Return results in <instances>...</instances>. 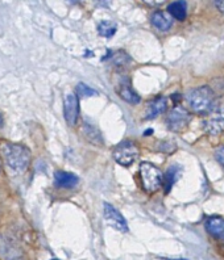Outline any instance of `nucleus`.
Segmentation results:
<instances>
[{
	"label": "nucleus",
	"mask_w": 224,
	"mask_h": 260,
	"mask_svg": "<svg viewBox=\"0 0 224 260\" xmlns=\"http://www.w3.org/2000/svg\"><path fill=\"white\" fill-rule=\"evenodd\" d=\"M179 176H181V168H179L178 166H172V167L167 170L165 176H163V179H165V192H166V193L172 189V187H173L174 183L178 180Z\"/></svg>",
	"instance_id": "2eb2a0df"
},
{
	"label": "nucleus",
	"mask_w": 224,
	"mask_h": 260,
	"mask_svg": "<svg viewBox=\"0 0 224 260\" xmlns=\"http://www.w3.org/2000/svg\"><path fill=\"white\" fill-rule=\"evenodd\" d=\"M138 172H140L141 185H143V188H144L145 192H148V193L156 192L161 187V184H162V172L156 166L152 165V163H141L140 168H138Z\"/></svg>",
	"instance_id": "20e7f679"
},
{
	"label": "nucleus",
	"mask_w": 224,
	"mask_h": 260,
	"mask_svg": "<svg viewBox=\"0 0 224 260\" xmlns=\"http://www.w3.org/2000/svg\"><path fill=\"white\" fill-rule=\"evenodd\" d=\"M51 260H58V259H51Z\"/></svg>",
	"instance_id": "c85d7f7f"
},
{
	"label": "nucleus",
	"mask_w": 224,
	"mask_h": 260,
	"mask_svg": "<svg viewBox=\"0 0 224 260\" xmlns=\"http://www.w3.org/2000/svg\"><path fill=\"white\" fill-rule=\"evenodd\" d=\"M152 132H153V130H147V132H145V136H148V134H152Z\"/></svg>",
	"instance_id": "393cba45"
},
{
	"label": "nucleus",
	"mask_w": 224,
	"mask_h": 260,
	"mask_svg": "<svg viewBox=\"0 0 224 260\" xmlns=\"http://www.w3.org/2000/svg\"><path fill=\"white\" fill-rule=\"evenodd\" d=\"M77 95L79 98H90V96L98 95L95 89H93L91 87L86 86L85 83H79L77 86Z\"/></svg>",
	"instance_id": "a211bd4d"
},
{
	"label": "nucleus",
	"mask_w": 224,
	"mask_h": 260,
	"mask_svg": "<svg viewBox=\"0 0 224 260\" xmlns=\"http://www.w3.org/2000/svg\"><path fill=\"white\" fill-rule=\"evenodd\" d=\"M104 218H106V221L112 226V228L119 230V232H128V225L125 222L124 217H123L122 214H120V212H118L111 204L104 203Z\"/></svg>",
	"instance_id": "0eeeda50"
},
{
	"label": "nucleus",
	"mask_w": 224,
	"mask_h": 260,
	"mask_svg": "<svg viewBox=\"0 0 224 260\" xmlns=\"http://www.w3.org/2000/svg\"><path fill=\"white\" fill-rule=\"evenodd\" d=\"M165 109H166V99L165 98L154 99L153 102H151L149 104H148V108L147 111H145V118H148V120L156 118L158 114L165 112Z\"/></svg>",
	"instance_id": "f8f14e48"
},
{
	"label": "nucleus",
	"mask_w": 224,
	"mask_h": 260,
	"mask_svg": "<svg viewBox=\"0 0 224 260\" xmlns=\"http://www.w3.org/2000/svg\"><path fill=\"white\" fill-rule=\"evenodd\" d=\"M167 12L172 15L173 19L177 20H185L187 15V6H186L185 0H177L174 3L167 7Z\"/></svg>",
	"instance_id": "4468645a"
},
{
	"label": "nucleus",
	"mask_w": 224,
	"mask_h": 260,
	"mask_svg": "<svg viewBox=\"0 0 224 260\" xmlns=\"http://www.w3.org/2000/svg\"><path fill=\"white\" fill-rule=\"evenodd\" d=\"M78 2H79V0H69V3H71V4H75V3H78Z\"/></svg>",
	"instance_id": "b1692460"
},
{
	"label": "nucleus",
	"mask_w": 224,
	"mask_h": 260,
	"mask_svg": "<svg viewBox=\"0 0 224 260\" xmlns=\"http://www.w3.org/2000/svg\"><path fill=\"white\" fill-rule=\"evenodd\" d=\"M203 127L211 136H219L224 132V96L214 100L207 111V118L203 121Z\"/></svg>",
	"instance_id": "f03ea898"
},
{
	"label": "nucleus",
	"mask_w": 224,
	"mask_h": 260,
	"mask_svg": "<svg viewBox=\"0 0 224 260\" xmlns=\"http://www.w3.org/2000/svg\"><path fill=\"white\" fill-rule=\"evenodd\" d=\"M206 229L215 238L224 239V219L221 217H210L206 221Z\"/></svg>",
	"instance_id": "1a4fd4ad"
},
{
	"label": "nucleus",
	"mask_w": 224,
	"mask_h": 260,
	"mask_svg": "<svg viewBox=\"0 0 224 260\" xmlns=\"http://www.w3.org/2000/svg\"><path fill=\"white\" fill-rule=\"evenodd\" d=\"M137 156L138 149L131 141H124V142L119 143L115 150H114V159L119 165L124 166V167L131 166Z\"/></svg>",
	"instance_id": "39448f33"
},
{
	"label": "nucleus",
	"mask_w": 224,
	"mask_h": 260,
	"mask_svg": "<svg viewBox=\"0 0 224 260\" xmlns=\"http://www.w3.org/2000/svg\"><path fill=\"white\" fill-rule=\"evenodd\" d=\"M83 129H85V137H86L89 141H91L93 143L100 142V141H102L100 140V134L98 133V130H96L94 126L85 124Z\"/></svg>",
	"instance_id": "f3484780"
},
{
	"label": "nucleus",
	"mask_w": 224,
	"mask_h": 260,
	"mask_svg": "<svg viewBox=\"0 0 224 260\" xmlns=\"http://www.w3.org/2000/svg\"><path fill=\"white\" fill-rule=\"evenodd\" d=\"M0 154L4 162L13 171H25L31 162V151L20 143L2 142L0 143Z\"/></svg>",
	"instance_id": "f257e3e1"
},
{
	"label": "nucleus",
	"mask_w": 224,
	"mask_h": 260,
	"mask_svg": "<svg viewBox=\"0 0 224 260\" xmlns=\"http://www.w3.org/2000/svg\"><path fill=\"white\" fill-rule=\"evenodd\" d=\"M186 100L189 103L190 108L197 113H207L210 107L214 103V93L210 87H199L187 92Z\"/></svg>",
	"instance_id": "7ed1b4c3"
},
{
	"label": "nucleus",
	"mask_w": 224,
	"mask_h": 260,
	"mask_svg": "<svg viewBox=\"0 0 224 260\" xmlns=\"http://www.w3.org/2000/svg\"><path fill=\"white\" fill-rule=\"evenodd\" d=\"M151 20L152 24H153L157 29L162 30V32L169 30V29L172 28V25H173V17H172L170 13L167 15V13L165 12H156L152 15Z\"/></svg>",
	"instance_id": "9b49d317"
},
{
	"label": "nucleus",
	"mask_w": 224,
	"mask_h": 260,
	"mask_svg": "<svg viewBox=\"0 0 224 260\" xmlns=\"http://www.w3.org/2000/svg\"><path fill=\"white\" fill-rule=\"evenodd\" d=\"M143 2H145L147 4H152L154 2V0H143Z\"/></svg>",
	"instance_id": "5701e85b"
},
{
	"label": "nucleus",
	"mask_w": 224,
	"mask_h": 260,
	"mask_svg": "<svg viewBox=\"0 0 224 260\" xmlns=\"http://www.w3.org/2000/svg\"><path fill=\"white\" fill-rule=\"evenodd\" d=\"M0 171H2V163H0Z\"/></svg>",
	"instance_id": "cd10ccee"
},
{
	"label": "nucleus",
	"mask_w": 224,
	"mask_h": 260,
	"mask_svg": "<svg viewBox=\"0 0 224 260\" xmlns=\"http://www.w3.org/2000/svg\"><path fill=\"white\" fill-rule=\"evenodd\" d=\"M122 53L123 51H118V53H116V54L112 57V59H114V63H115L116 66H123V64H127L129 60H131L129 55H127V54H124L123 55V58H120L122 57Z\"/></svg>",
	"instance_id": "6ab92c4d"
},
{
	"label": "nucleus",
	"mask_w": 224,
	"mask_h": 260,
	"mask_svg": "<svg viewBox=\"0 0 224 260\" xmlns=\"http://www.w3.org/2000/svg\"><path fill=\"white\" fill-rule=\"evenodd\" d=\"M3 126V117H2V116H0V127Z\"/></svg>",
	"instance_id": "a878e982"
},
{
	"label": "nucleus",
	"mask_w": 224,
	"mask_h": 260,
	"mask_svg": "<svg viewBox=\"0 0 224 260\" xmlns=\"http://www.w3.org/2000/svg\"><path fill=\"white\" fill-rule=\"evenodd\" d=\"M215 158L218 159V162L224 167V146H220L215 150Z\"/></svg>",
	"instance_id": "aec40b11"
},
{
	"label": "nucleus",
	"mask_w": 224,
	"mask_h": 260,
	"mask_svg": "<svg viewBox=\"0 0 224 260\" xmlns=\"http://www.w3.org/2000/svg\"><path fill=\"white\" fill-rule=\"evenodd\" d=\"M94 3L99 8H111L112 0H94Z\"/></svg>",
	"instance_id": "412c9836"
},
{
	"label": "nucleus",
	"mask_w": 224,
	"mask_h": 260,
	"mask_svg": "<svg viewBox=\"0 0 224 260\" xmlns=\"http://www.w3.org/2000/svg\"><path fill=\"white\" fill-rule=\"evenodd\" d=\"M166 122L172 132H183L190 122L189 112L182 107H176L167 114Z\"/></svg>",
	"instance_id": "423d86ee"
},
{
	"label": "nucleus",
	"mask_w": 224,
	"mask_h": 260,
	"mask_svg": "<svg viewBox=\"0 0 224 260\" xmlns=\"http://www.w3.org/2000/svg\"><path fill=\"white\" fill-rule=\"evenodd\" d=\"M215 4L218 7V10L224 15V0H215Z\"/></svg>",
	"instance_id": "4be33fe9"
},
{
	"label": "nucleus",
	"mask_w": 224,
	"mask_h": 260,
	"mask_svg": "<svg viewBox=\"0 0 224 260\" xmlns=\"http://www.w3.org/2000/svg\"><path fill=\"white\" fill-rule=\"evenodd\" d=\"M116 30H118V25H116L114 21H100L99 25H98V32L102 37L109 38L115 35Z\"/></svg>",
	"instance_id": "dca6fc26"
},
{
	"label": "nucleus",
	"mask_w": 224,
	"mask_h": 260,
	"mask_svg": "<svg viewBox=\"0 0 224 260\" xmlns=\"http://www.w3.org/2000/svg\"><path fill=\"white\" fill-rule=\"evenodd\" d=\"M54 183L60 188H73L78 184V178L71 172L58 171L54 175Z\"/></svg>",
	"instance_id": "9d476101"
},
{
	"label": "nucleus",
	"mask_w": 224,
	"mask_h": 260,
	"mask_svg": "<svg viewBox=\"0 0 224 260\" xmlns=\"http://www.w3.org/2000/svg\"><path fill=\"white\" fill-rule=\"evenodd\" d=\"M160 260H172V259H165V257H161ZM173 260H183V259H173Z\"/></svg>",
	"instance_id": "bb28decb"
},
{
	"label": "nucleus",
	"mask_w": 224,
	"mask_h": 260,
	"mask_svg": "<svg viewBox=\"0 0 224 260\" xmlns=\"http://www.w3.org/2000/svg\"><path fill=\"white\" fill-rule=\"evenodd\" d=\"M78 114H79V103L78 98L74 93H69L65 98L64 103V116L65 120L69 125H74L78 120Z\"/></svg>",
	"instance_id": "6e6552de"
},
{
	"label": "nucleus",
	"mask_w": 224,
	"mask_h": 260,
	"mask_svg": "<svg viewBox=\"0 0 224 260\" xmlns=\"http://www.w3.org/2000/svg\"><path fill=\"white\" fill-rule=\"evenodd\" d=\"M118 92L119 95H120V98H122L124 102L129 103V104H137L141 100L140 96L134 92V89L132 88L129 83H122L120 87H119Z\"/></svg>",
	"instance_id": "ddd939ff"
}]
</instances>
